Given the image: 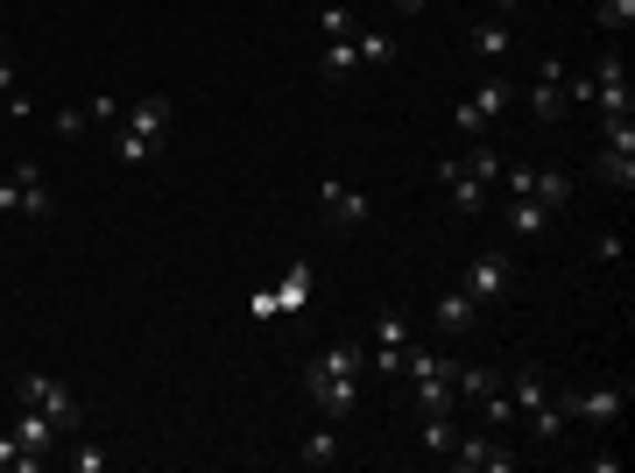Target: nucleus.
I'll return each mask as SVG.
<instances>
[{
  "instance_id": "a878e982",
  "label": "nucleus",
  "mask_w": 635,
  "mask_h": 473,
  "mask_svg": "<svg viewBox=\"0 0 635 473\" xmlns=\"http://www.w3.org/2000/svg\"><path fill=\"white\" fill-rule=\"evenodd\" d=\"M354 56H360V64H389V35H381V29H354Z\"/></svg>"
},
{
  "instance_id": "f8f14e48",
  "label": "nucleus",
  "mask_w": 635,
  "mask_h": 473,
  "mask_svg": "<svg viewBox=\"0 0 635 473\" xmlns=\"http://www.w3.org/2000/svg\"><path fill=\"white\" fill-rule=\"evenodd\" d=\"M480 311H488V305H473V297L452 282V290L438 297V311H431V318H438V332H445V339H467V332L480 326Z\"/></svg>"
},
{
  "instance_id": "20e7f679",
  "label": "nucleus",
  "mask_w": 635,
  "mask_h": 473,
  "mask_svg": "<svg viewBox=\"0 0 635 473\" xmlns=\"http://www.w3.org/2000/svg\"><path fill=\"white\" fill-rule=\"evenodd\" d=\"M0 213H22V219H50V192H43V163H14L0 177Z\"/></svg>"
},
{
  "instance_id": "a211bd4d",
  "label": "nucleus",
  "mask_w": 635,
  "mask_h": 473,
  "mask_svg": "<svg viewBox=\"0 0 635 473\" xmlns=\"http://www.w3.org/2000/svg\"><path fill=\"white\" fill-rule=\"evenodd\" d=\"M593 169H601V184H614V192H635V148H607V142H601Z\"/></svg>"
},
{
  "instance_id": "4be33fe9",
  "label": "nucleus",
  "mask_w": 635,
  "mask_h": 473,
  "mask_svg": "<svg viewBox=\"0 0 635 473\" xmlns=\"http://www.w3.org/2000/svg\"><path fill=\"white\" fill-rule=\"evenodd\" d=\"M467 50H473V56H488V64H494V56H509V22H473Z\"/></svg>"
},
{
  "instance_id": "7c9ffc66",
  "label": "nucleus",
  "mask_w": 635,
  "mask_h": 473,
  "mask_svg": "<svg viewBox=\"0 0 635 473\" xmlns=\"http://www.w3.org/2000/svg\"><path fill=\"white\" fill-rule=\"evenodd\" d=\"M113 148H121V163H148V156H156V142L127 135V127H121V135H113Z\"/></svg>"
},
{
  "instance_id": "39448f33",
  "label": "nucleus",
  "mask_w": 635,
  "mask_h": 473,
  "mask_svg": "<svg viewBox=\"0 0 635 473\" xmlns=\"http://www.w3.org/2000/svg\"><path fill=\"white\" fill-rule=\"evenodd\" d=\"M14 403H35L57 431H79V403H71V389L50 382V374H14Z\"/></svg>"
},
{
  "instance_id": "f704fd0d",
  "label": "nucleus",
  "mask_w": 635,
  "mask_h": 473,
  "mask_svg": "<svg viewBox=\"0 0 635 473\" xmlns=\"http://www.w3.org/2000/svg\"><path fill=\"white\" fill-rule=\"evenodd\" d=\"M423 8H431V0H396V14H423Z\"/></svg>"
},
{
  "instance_id": "423d86ee",
  "label": "nucleus",
  "mask_w": 635,
  "mask_h": 473,
  "mask_svg": "<svg viewBox=\"0 0 635 473\" xmlns=\"http://www.w3.org/2000/svg\"><path fill=\"white\" fill-rule=\"evenodd\" d=\"M551 403L565 410V418H580V424H614V418L628 410V389H580V395L551 389Z\"/></svg>"
},
{
  "instance_id": "dca6fc26",
  "label": "nucleus",
  "mask_w": 635,
  "mask_h": 473,
  "mask_svg": "<svg viewBox=\"0 0 635 473\" xmlns=\"http://www.w3.org/2000/svg\"><path fill=\"white\" fill-rule=\"evenodd\" d=\"M332 460H339V424L318 418V424L297 439V466H332Z\"/></svg>"
},
{
  "instance_id": "f257e3e1",
  "label": "nucleus",
  "mask_w": 635,
  "mask_h": 473,
  "mask_svg": "<svg viewBox=\"0 0 635 473\" xmlns=\"http://www.w3.org/2000/svg\"><path fill=\"white\" fill-rule=\"evenodd\" d=\"M304 395L318 403V418L346 424V418H354V403H360V374H339V368L311 361V368H304Z\"/></svg>"
},
{
  "instance_id": "f03ea898",
  "label": "nucleus",
  "mask_w": 635,
  "mask_h": 473,
  "mask_svg": "<svg viewBox=\"0 0 635 473\" xmlns=\"http://www.w3.org/2000/svg\"><path fill=\"white\" fill-rule=\"evenodd\" d=\"M459 290H467L473 305H502V297L515 290V261H509L502 248L473 255V261H467V276H459Z\"/></svg>"
},
{
  "instance_id": "412c9836",
  "label": "nucleus",
  "mask_w": 635,
  "mask_h": 473,
  "mask_svg": "<svg viewBox=\"0 0 635 473\" xmlns=\"http://www.w3.org/2000/svg\"><path fill=\"white\" fill-rule=\"evenodd\" d=\"M459 169H467V177H480V184H494V177H502V148H494V142H480V148H467V156H452Z\"/></svg>"
},
{
  "instance_id": "6e6552de",
  "label": "nucleus",
  "mask_w": 635,
  "mask_h": 473,
  "mask_svg": "<svg viewBox=\"0 0 635 473\" xmlns=\"http://www.w3.org/2000/svg\"><path fill=\"white\" fill-rule=\"evenodd\" d=\"M431 184L452 198V213H467V219H473V213H488V184L467 177V169H459L452 156H445V163H431Z\"/></svg>"
},
{
  "instance_id": "72a5a7b5",
  "label": "nucleus",
  "mask_w": 635,
  "mask_h": 473,
  "mask_svg": "<svg viewBox=\"0 0 635 473\" xmlns=\"http://www.w3.org/2000/svg\"><path fill=\"white\" fill-rule=\"evenodd\" d=\"M593 255H601V261H622V234H593Z\"/></svg>"
},
{
  "instance_id": "aec40b11",
  "label": "nucleus",
  "mask_w": 635,
  "mask_h": 473,
  "mask_svg": "<svg viewBox=\"0 0 635 473\" xmlns=\"http://www.w3.org/2000/svg\"><path fill=\"white\" fill-rule=\"evenodd\" d=\"M494 389H502V374H494V368H452V395H459V403H480V395H494Z\"/></svg>"
},
{
  "instance_id": "c85d7f7f",
  "label": "nucleus",
  "mask_w": 635,
  "mask_h": 473,
  "mask_svg": "<svg viewBox=\"0 0 635 473\" xmlns=\"http://www.w3.org/2000/svg\"><path fill=\"white\" fill-rule=\"evenodd\" d=\"M601 29H628L635 22V0H601V14H593Z\"/></svg>"
},
{
  "instance_id": "9b49d317",
  "label": "nucleus",
  "mask_w": 635,
  "mask_h": 473,
  "mask_svg": "<svg viewBox=\"0 0 635 473\" xmlns=\"http://www.w3.org/2000/svg\"><path fill=\"white\" fill-rule=\"evenodd\" d=\"M530 113H536V121H557V113H565V56H544V64H536Z\"/></svg>"
},
{
  "instance_id": "473e14b6",
  "label": "nucleus",
  "mask_w": 635,
  "mask_h": 473,
  "mask_svg": "<svg viewBox=\"0 0 635 473\" xmlns=\"http://www.w3.org/2000/svg\"><path fill=\"white\" fill-rule=\"evenodd\" d=\"M85 127H92L85 106H64V113H57V135H85Z\"/></svg>"
},
{
  "instance_id": "9d476101",
  "label": "nucleus",
  "mask_w": 635,
  "mask_h": 473,
  "mask_svg": "<svg viewBox=\"0 0 635 473\" xmlns=\"http://www.w3.org/2000/svg\"><path fill=\"white\" fill-rule=\"evenodd\" d=\"M402 347H410V326H402L396 311H375V347H368V368L396 382V368H402Z\"/></svg>"
},
{
  "instance_id": "cd10ccee",
  "label": "nucleus",
  "mask_w": 635,
  "mask_h": 473,
  "mask_svg": "<svg viewBox=\"0 0 635 473\" xmlns=\"http://www.w3.org/2000/svg\"><path fill=\"white\" fill-rule=\"evenodd\" d=\"M601 142L607 148H635V121L628 113H601Z\"/></svg>"
},
{
  "instance_id": "1a4fd4ad",
  "label": "nucleus",
  "mask_w": 635,
  "mask_h": 473,
  "mask_svg": "<svg viewBox=\"0 0 635 473\" xmlns=\"http://www.w3.org/2000/svg\"><path fill=\"white\" fill-rule=\"evenodd\" d=\"M586 79H593V106H601V113H635V85H628L622 56H601Z\"/></svg>"
},
{
  "instance_id": "f3484780",
  "label": "nucleus",
  "mask_w": 635,
  "mask_h": 473,
  "mask_svg": "<svg viewBox=\"0 0 635 473\" xmlns=\"http://www.w3.org/2000/svg\"><path fill=\"white\" fill-rule=\"evenodd\" d=\"M121 127H127V135H142V142H163V135H170V100H142V106H127V113H121Z\"/></svg>"
},
{
  "instance_id": "5701e85b",
  "label": "nucleus",
  "mask_w": 635,
  "mask_h": 473,
  "mask_svg": "<svg viewBox=\"0 0 635 473\" xmlns=\"http://www.w3.org/2000/svg\"><path fill=\"white\" fill-rule=\"evenodd\" d=\"M557 431H565V410H557L551 395H544V403L530 410V439H536V445H557Z\"/></svg>"
},
{
  "instance_id": "e433bc0d",
  "label": "nucleus",
  "mask_w": 635,
  "mask_h": 473,
  "mask_svg": "<svg viewBox=\"0 0 635 473\" xmlns=\"http://www.w3.org/2000/svg\"><path fill=\"white\" fill-rule=\"evenodd\" d=\"M502 8H530V0H502Z\"/></svg>"
},
{
  "instance_id": "bb28decb",
  "label": "nucleus",
  "mask_w": 635,
  "mask_h": 473,
  "mask_svg": "<svg viewBox=\"0 0 635 473\" xmlns=\"http://www.w3.org/2000/svg\"><path fill=\"white\" fill-rule=\"evenodd\" d=\"M304 290H311V269H290L283 297H262V311H276V305H283V311H297V305H304Z\"/></svg>"
},
{
  "instance_id": "2f4dec72",
  "label": "nucleus",
  "mask_w": 635,
  "mask_h": 473,
  "mask_svg": "<svg viewBox=\"0 0 635 473\" xmlns=\"http://www.w3.org/2000/svg\"><path fill=\"white\" fill-rule=\"evenodd\" d=\"M64 460H71V473H100V466H106V452H100V445H71Z\"/></svg>"
},
{
  "instance_id": "ddd939ff",
  "label": "nucleus",
  "mask_w": 635,
  "mask_h": 473,
  "mask_svg": "<svg viewBox=\"0 0 635 473\" xmlns=\"http://www.w3.org/2000/svg\"><path fill=\"white\" fill-rule=\"evenodd\" d=\"M318 198H325V213H332V219L346 226V234H354V226H368V219H375V205H368V192H354V184H339V177L325 184Z\"/></svg>"
},
{
  "instance_id": "c9c22d12",
  "label": "nucleus",
  "mask_w": 635,
  "mask_h": 473,
  "mask_svg": "<svg viewBox=\"0 0 635 473\" xmlns=\"http://www.w3.org/2000/svg\"><path fill=\"white\" fill-rule=\"evenodd\" d=\"M0 121H8V92H0Z\"/></svg>"
},
{
  "instance_id": "b1692460",
  "label": "nucleus",
  "mask_w": 635,
  "mask_h": 473,
  "mask_svg": "<svg viewBox=\"0 0 635 473\" xmlns=\"http://www.w3.org/2000/svg\"><path fill=\"white\" fill-rule=\"evenodd\" d=\"M35 466H50V460H35L14 431H0V473H35Z\"/></svg>"
},
{
  "instance_id": "0eeeda50",
  "label": "nucleus",
  "mask_w": 635,
  "mask_h": 473,
  "mask_svg": "<svg viewBox=\"0 0 635 473\" xmlns=\"http://www.w3.org/2000/svg\"><path fill=\"white\" fill-rule=\"evenodd\" d=\"M509 100H515L509 79H488L480 92H467V100L452 106V127H459V135H488V121H494V113H502Z\"/></svg>"
},
{
  "instance_id": "c756f323",
  "label": "nucleus",
  "mask_w": 635,
  "mask_h": 473,
  "mask_svg": "<svg viewBox=\"0 0 635 473\" xmlns=\"http://www.w3.org/2000/svg\"><path fill=\"white\" fill-rule=\"evenodd\" d=\"M318 22H325V35H354V29H360V22H354V8H346V0H332V8H325Z\"/></svg>"
},
{
  "instance_id": "7ed1b4c3",
  "label": "nucleus",
  "mask_w": 635,
  "mask_h": 473,
  "mask_svg": "<svg viewBox=\"0 0 635 473\" xmlns=\"http://www.w3.org/2000/svg\"><path fill=\"white\" fill-rule=\"evenodd\" d=\"M445 460H452V466H467V473H509V466H515V452L502 445V431L480 424V431H459Z\"/></svg>"
},
{
  "instance_id": "393cba45",
  "label": "nucleus",
  "mask_w": 635,
  "mask_h": 473,
  "mask_svg": "<svg viewBox=\"0 0 635 473\" xmlns=\"http://www.w3.org/2000/svg\"><path fill=\"white\" fill-rule=\"evenodd\" d=\"M509 226H515V234H544V226H551V205H536V198H515V213H509Z\"/></svg>"
},
{
  "instance_id": "2eb2a0df",
  "label": "nucleus",
  "mask_w": 635,
  "mask_h": 473,
  "mask_svg": "<svg viewBox=\"0 0 635 473\" xmlns=\"http://www.w3.org/2000/svg\"><path fill=\"white\" fill-rule=\"evenodd\" d=\"M502 389H509L515 418H530V410H536V403L551 395V374H544V368H515V374H502Z\"/></svg>"
},
{
  "instance_id": "6ab92c4d",
  "label": "nucleus",
  "mask_w": 635,
  "mask_h": 473,
  "mask_svg": "<svg viewBox=\"0 0 635 473\" xmlns=\"http://www.w3.org/2000/svg\"><path fill=\"white\" fill-rule=\"evenodd\" d=\"M354 71H360L354 35H332V43H325V56H318V79H325V85H339V79H354Z\"/></svg>"
},
{
  "instance_id": "4468645a",
  "label": "nucleus",
  "mask_w": 635,
  "mask_h": 473,
  "mask_svg": "<svg viewBox=\"0 0 635 473\" xmlns=\"http://www.w3.org/2000/svg\"><path fill=\"white\" fill-rule=\"evenodd\" d=\"M14 439H22L29 452H35V460H50V452H57V424L43 418V410H35V403H14Z\"/></svg>"
}]
</instances>
